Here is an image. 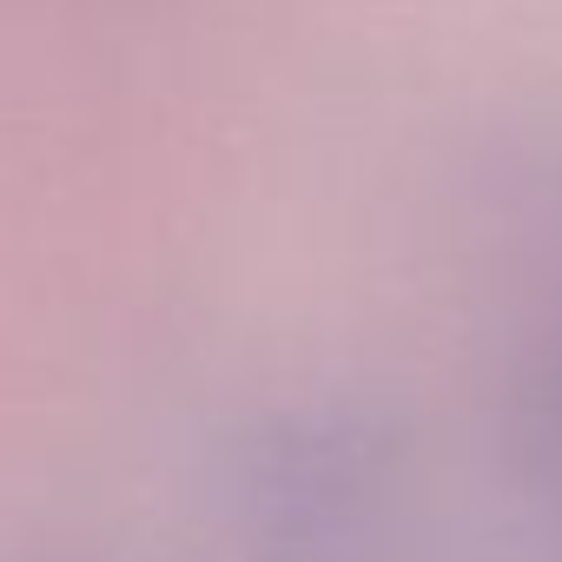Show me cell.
Instances as JSON below:
<instances>
[{
	"label": "cell",
	"instance_id": "1",
	"mask_svg": "<svg viewBox=\"0 0 562 562\" xmlns=\"http://www.w3.org/2000/svg\"><path fill=\"white\" fill-rule=\"evenodd\" d=\"M529 430H536L542 463L562 470V285H555V305H549V325L529 364Z\"/></svg>",
	"mask_w": 562,
	"mask_h": 562
}]
</instances>
